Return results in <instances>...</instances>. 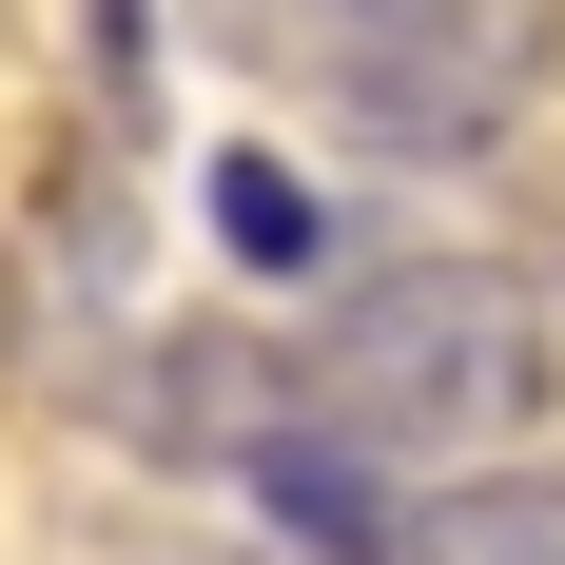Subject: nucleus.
<instances>
[{"mask_svg":"<svg viewBox=\"0 0 565 565\" xmlns=\"http://www.w3.org/2000/svg\"><path fill=\"white\" fill-rule=\"evenodd\" d=\"M215 234H234V274H312V254H332L312 175H274V157H234V175H215Z\"/></svg>","mask_w":565,"mask_h":565,"instance_id":"20e7f679","label":"nucleus"},{"mask_svg":"<svg viewBox=\"0 0 565 565\" xmlns=\"http://www.w3.org/2000/svg\"><path fill=\"white\" fill-rule=\"evenodd\" d=\"M565 391V332L508 274H371L351 312H312L292 351V409L351 429V449H488Z\"/></svg>","mask_w":565,"mask_h":565,"instance_id":"f257e3e1","label":"nucleus"},{"mask_svg":"<svg viewBox=\"0 0 565 565\" xmlns=\"http://www.w3.org/2000/svg\"><path fill=\"white\" fill-rule=\"evenodd\" d=\"M98 58L137 78V58H157V0H98Z\"/></svg>","mask_w":565,"mask_h":565,"instance_id":"39448f33","label":"nucleus"},{"mask_svg":"<svg viewBox=\"0 0 565 565\" xmlns=\"http://www.w3.org/2000/svg\"><path fill=\"white\" fill-rule=\"evenodd\" d=\"M391 565H565V468H468V488H409Z\"/></svg>","mask_w":565,"mask_h":565,"instance_id":"7ed1b4c3","label":"nucleus"},{"mask_svg":"<svg viewBox=\"0 0 565 565\" xmlns=\"http://www.w3.org/2000/svg\"><path fill=\"white\" fill-rule=\"evenodd\" d=\"M254 58H292L351 137L391 157H468L488 117L546 78V0H215Z\"/></svg>","mask_w":565,"mask_h":565,"instance_id":"f03ea898","label":"nucleus"}]
</instances>
